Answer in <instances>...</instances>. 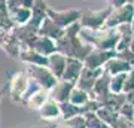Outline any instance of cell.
Returning a JSON list of instances; mask_svg holds the SVG:
<instances>
[{
	"label": "cell",
	"mask_w": 134,
	"mask_h": 128,
	"mask_svg": "<svg viewBox=\"0 0 134 128\" xmlns=\"http://www.w3.org/2000/svg\"><path fill=\"white\" fill-rule=\"evenodd\" d=\"M79 37L86 43L92 46L94 49L101 51H115L121 39V33L118 29H107L103 27L100 30H88L81 29Z\"/></svg>",
	"instance_id": "1"
},
{
	"label": "cell",
	"mask_w": 134,
	"mask_h": 128,
	"mask_svg": "<svg viewBox=\"0 0 134 128\" xmlns=\"http://www.w3.org/2000/svg\"><path fill=\"white\" fill-rule=\"evenodd\" d=\"M88 101H91V97L90 94L83 90H79V88H73L72 94H70V98H69V103H72L75 106H83L86 104Z\"/></svg>",
	"instance_id": "21"
},
{
	"label": "cell",
	"mask_w": 134,
	"mask_h": 128,
	"mask_svg": "<svg viewBox=\"0 0 134 128\" xmlns=\"http://www.w3.org/2000/svg\"><path fill=\"white\" fill-rule=\"evenodd\" d=\"M118 115H119L121 118L133 122L134 121V106H131L130 103H124V104L121 106V109L118 110Z\"/></svg>",
	"instance_id": "24"
},
{
	"label": "cell",
	"mask_w": 134,
	"mask_h": 128,
	"mask_svg": "<svg viewBox=\"0 0 134 128\" xmlns=\"http://www.w3.org/2000/svg\"><path fill=\"white\" fill-rule=\"evenodd\" d=\"M125 79H127V73L110 77V92L112 94H122Z\"/></svg>",
	"instance_id": "22"
},
{
	"label": "cell",
	"mask_w": 134,
	"mask_h": 128,
	"mask_svg": "<svg viewBox=\"0 0 134 128\" xmlns=\"http://www.w3.org/2000/svg\"><path fill=\"white\" fill-rule=\"evenodd\" d=\"M48 100H49V91L43 90V88H37L36 91L30 92V94L25 97V100L23 101V106H25V107L30 109V110L39 112V110L42 109V106L45 104Z\"/></svg>",
	"instance_id": "11"
},
{
	"label": "cell",
	"mask_w": 134,
	"mask_h": 128,
	"mask_svg": "<svg viewBox=\"0 0 134 128\" xmlns=\"http://www.w3.org/2000/svg\"><path fill=\"white\" fill-rule=\"evenodd\" d=\"M39 116H40L43 121H48V122L57 121V119L61 118V107H60L58 103H55L52 100H48V101L42 106V109L39 110Z\"/></svg>",
	"instance_id": "18"
},
{
	"label": "cell",
	"mask_w": 134,
	"mask_h": 128,
	"mask_svg": "<svg viewBox=\"0 0 134 128\" xmlns=\"http://www.w3.org/2000/svg\"><path fill=\"white\" fill-rule=\"evenodd\" d=\"M66 61H67V58L63 54L55 52V54H52V55L48 57V66L46 67L51 70V73L57 79H61L63 73H64V69H66Z\"/></svg>",
	"instance_id": "19"
},
{
	"label": "cell",
	"mask_w": 134,
	"mask_h": 128,
	"mask_svg": "<svg viewBox=\"0 0 134 128\" xmlns=\"http://www.w3.org/2000/svg\"><path fill=\"white\" fill-rule=\"evenodd\" d=\"M0 98H2V91H0Z\"/></svg>",
	"instance_id": "29"
},
{
	"label": "cell",
	"mask_w": 134,
	"mask_h": 128,
	"mask_svg": "<svg viewBox=\"0 0 134 128\" xmlns=\"http://www.w3.org/2000/svg\"><path fill=\"white\" fill-rule=\"evenodd\" d=\"M103 73H104L103 69L90 70V69H85V67H83V70H82V73H81V76H79V79H77V82H76L75 86L79 88V90L86 91V92L90 94V92L92 91V88H94V85H96L97 79H98Z\"/></svg>",
	"instance_id": "10"
},
{
	"label": "cell",
	"mask_w": 134,
	"mask_h": 128,
	"mask_svg": "<svg viewBox=\"0 0 134 128\" xmlns=\"http://www.w3.org/2000/svg\"><path fill=\"white\" fill-rule=\"evenodd\" d=\"M133 21H134L133 2H127L122 8L112 10V14L109 15L104 27H107V29H116V27H121V25H125V24H131Z\"/></svg>",
	"instance_id": "7"
},
{
	"label": "cell",
	"mask_w": 134,
	"mask_h": 128,
	"mask_svg": "<svg viewBox=\"0 0 134 128\" xmlns=\"http://www.w3.org/2000/svg\"><path fill=\"white\" fill-rule=\"evenodd\" d=\"M116 57L115 51H101V49H92L83 60V67L90 70H98L103 69L106 63Z\"/></svg>",
	"instance_id": "8"
},
{
	"label": "cell",
	"mask_w": 134,
	"mask_h": 128,
	"mask_svg": "<svg viewBox=\"0 0 134 128\" xmlns=\"http://www.w3.org/2000/svg\"><path fill=\"white\" fill-rule=\"evenodd\" d=\"M81 12L82 10L77 9H66V10H55L52 8L46 9V16L52 19V23H55L60 29L66 30L67 27H70L73 24L79 23L81 18Z\"/></svg>",
	"instance_id": "6"
},
{
	"label": "cell",
	"mask_w": 134,
	"mask_h": 128,
	"mask_svg": "<svg viewBox=\"0 0 134 128\" xmlns=\"http://www.w3.org/2000/svg\"><path fill=\"white\" fill-rule=\"evenodd\" d=\"M82 70H83V63H82L81 60H76V58H67L66 69H64V73H63L61 79L76 85V82H77V79H79V76H81Z\"/></svg>",
	"instance_id": "14"
},
{
	"label": "cell",
	"mask_w": 134,
	"mask_h": 128,
	"mask_svg": "<svg viewBox=\"0 0 134 128\" xmlns=\"http://www.w3.org/2000/svg\"><path fill=\"white\" fill-rule=\"evenodd\" d=\"M86 121V128H110L107 124H104L101 119H98L96 113H88L85 115Z\"/></svg>",
	"instance_id": "23"
},
{
	"label": "cell",
	"mask_w": 134,
	"mask_h": 128,
	"mask_svg": "<svg viewBox=\"0 0 134 128\" xmlns=\"http://www.w3.org/2000/svg\"><path fill=\"white\" fill-rule=\"evenodd\" d=\"M45 128H57V125H54V124H49L48 127H45Z\"/></svg>",
	"instance_id": "27"
},
{
	"label": "cell",
	"mask_w": 134,
	"mask_h": 128,
	"mask_svg": "<svg viewBox=\"0 0 134 128\" xmlns=\"http://www.w3.org/2000/svg\"><path fill=\"white\" fill-rule=\"evenodd\" d=\"M18 60H21L25 66H48V58L33 51L30 46L19 48Z\"/></svg>",
	"instance_id": "13"
},
{
	"label": "cell",
	"mask_w": 134,
	"mask_h": 128,
	"mask_svg": "<svg viewBox=\"0 0 134 128\" xmlns=\"http://www.w3.org/2000/svg\"><path fill=\"white\" fill-rule=\"evenodd\" d=\"M30 86H31V79L30 76L27 75V71L24 70H19L16 71L12 79L9 82V97L14 103H21L25 100V97L29 95Z\"/></svg>",
	"instance_id": "3"
},
{
	"label": "cell",
	"mask_w": 134,
	"mask_h": 128,
	"mask_svg": "<svg viewBox=\"0 0 134 128\" xmlns=\"http://www.w3.org/2000/svg\"><path fill=\"white\" fill-rule=\"evenodd\" d=\"M112 6H106L103 9L98 10H91L86 9L81 12V18H79V24L82 29H88V30H100L104 27L106 21L109 18V15L112 14Z\"/></svg>",
	"instance_id": "4"
},
{
	"label": "cell",
	"mask_w": 134,
	"mask_h": 128,
	"mask_svg": "<svg viewBox=\"0 0 134 128\" xmlns=\"http://www.w3.org/2000/svg\"><path fill=\"white\" fill-rule=\"evenodd\" d=\"M96 115L98 116V119H101L104 124H107L110 128H115L116 122L119 119V115L116 113V112H113L112 109H109V107H106V106H100L97 109Z\"/></svg>",
	"instance_id": "20"
},
{
	"label": "cell",
	"mask_w": 134,
	"mask_h": 128,
	"mask_svg": "<svg viewBox=\"0 0 134 128\" xmlns=\"http://www.w3.org/2000/svg\"><path fill=\"white\" fill-rule=\"evenodd\" d=\"M39 36H43V37H48L54 42H57L64 36V30L60 29L55 23H52V19L46 16L39 27Z\"/></svg>",
	"instance_id": "15"
},
{
	"label": "cell",
	"mask_w": 134,
	"mask_h": 128,
	"mask_svg": "<svg viewBox=\"0 0 134 128\" xmlns=\"http://www.w3.org/2000/svg\"><path fill=\"white\" fill-rule=\"evenodd\" d=\"M25 71L30 76V79L43 90L51 91L58 82V79L51 73L46 66H25Z\"/></svg>",
	"instance_id": "5"
},
{
	"label": "cell",
	"mask_w": 134,
	"mask_h": 128,
	"mask_svg": "<svg viewBox=\"0 0 134 128\" xmlns=\"http://www.w3.org/2000/svg\"><path fill=\"white\" fill-rule=\"evenodd\" d=\"M73 88H75V84L58 79V82L54 85V88L49 91V100H52V101H55L58 104L67 103L69 98H70V94H72Z\"/></svg>",
	"instance_id": "9"
},
{
	"label": "cell",
	"mask_w": 134,
	"mask_h": 128,
	"mask_svg": "<svg viewBox=\"0 0 134 128\" xmlns=\"http://www.w3.org/2000/svg\"><path fill=\"white\" fill-rule=\"evenodd\" d=\"M133 8H134V2H133Z\"/></svg>",
	"instance_id": "30"
},
{
	"label": "cell",
	"mask_w": 134,
	"mask_h": 128,
	"mask_svg": "<svg viewBox=\"0 0 134 128\" xmlns=\"http://www.w3.org/2000/svg\"><path fill=\"white\" fill-rule=\"evenodd\" d=\"M131 27H133V31H134V21L131 23Z\"/></svg>",
	"instance_id": "28"
},
{
	"label": "cell",
	"mask_w": 134,
	"mask_h": 128,
	"mask_svg": "<svg viewBox=\"0 0 134 128\" xmlns=\"http://www.w3.org/2000/svg\"><path fill=\"white\" fill-rule=\"evenodd\" d=\"M131 70H133V67L130 66V63L124 61V60H121L118 57L109 60L103 66V71H104L106 75H109L110 77L118 76V75H124V73H128Z\"/></svg>",
	"instance_id": "16"
},
{
	"label": "cell",
	"mask_w": 134,
	"mask_h": 128,
	"mask_svg": "<svg viewBox=\"0 0 134 128\" xmlns=\"http://www.w3.org/2000/svg\"><path fill=\"white\" fill-rule=\"evenodd\" d=\"M57 52L63 54L66 58H76V60H81L83 63V60L86 58V55L91 52L94 48L86 45L79 34H69L64 33L60 40H57Z\"/></svg>",
	"instance_id": "2"
},
{
	"label": "cell",
	"mask_w": 134,
	"mask_h": 128,
	"mask_svg": "<svg viewBox=\"0 0 134 128\" xmlns=\"http://www.w3.org/2000/svg\"><path fill=\"white\" fill-rule=\"evenodd\" d=\"M30 48H31L33 51H36L37 54L46 57V58H48L49 55H52V54L57 52V43L54 42V40H51V39H48V37H43V36H37V39L34 40L33 45Z\"/></svg>",
	"instance_id": "17"
},
{
	"label": "cell",
	"mask_w": 134,
	"mask_h": 128,
	"mask_svg": "<svg viewBox=\"0 0 134 128\" xmlns=\"http://www.w3.org/2000/svg\"><path fill=\"white\" fill-rule=\"evenodd\" d=\"M12 31H14L15 37L18 39V42L21 43V46H31L39 36V29L33 27L31 24H25L23 27H15Z\"/></svg>",
	"instance_id": "12"
},
{
	"label": "cell",
	"mask_w": 134,
	"mask_h": 128,
	"mask_svg": "<svg viewBox=\"0 0 134 128\" xmlns=\"http://www.w3.org/2000/svg\"><path fill=\"white\" fill-rule=\"evenodd\" d=\"M131 91H134V69L127 73V79H125L122 94H128V92H131Z\"/></svg>",
	"instance_id": "25"
},
{
	"label": "cell",
	"mask_w": 134,
	"mask_h": 128,
	"mask_svg": "<svg viewBox=\"0 0 134 128\" xmlns=\"http://www.w3.org/2000/svg\"><path fill=\"white\" fill-rule=\"evenodd\" d=\"M125 98H127V103H130L131 106H134V91L128 92V94H125Z\"/></svg>",
	"instance_id": "26"
}]
</instances>
